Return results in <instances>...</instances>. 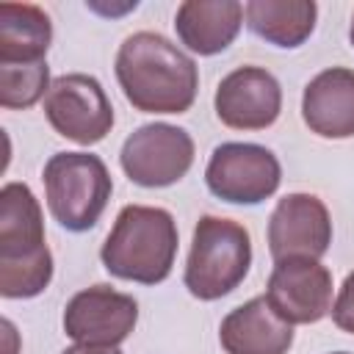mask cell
<instances>
[{"instance_id": "4fadbf2b", "label": "cell", "mask_w": 354, "mask_h": 354, "mask_svg": "<svg viewBox=\"0 0 354 354\" xmlns=\"http://www.w3.org/2000/svg\"><path fill=\"white\" fill-rule=\"evenodd\" d=\"M218 343L227 354H288L293 326L274 313L266 296H254L224 315Z\"/></svg>"}, {"instance_id": "ba28073f", "label": "cell", "mask_w": 354, "mask_h": 354, "mask_svg": "<svg viewBox=\"0 0 354 354\" xmlns=\"http://www.w3.org/2000/svg\"><path fill=\"white\" fill-rule=\"evenodd\" d=\"M122 171L144 188H166L180 183L194 163V138L188 130L166 122L141 124L119 152Z\"/></svg>"}, {"instance_id": "9a60e30c", "label": "cell", "mask_w": 354, "mask_h": 354, "mask_svg": "<svg viewBox=\"0 0 354 354\" xmlns=\"http://www.w3.org/2000/svg\"><path fill=\"white\" fill-rule=\"evenodd\" d=\"M243 25V6L238 0H185L174 14L177 39L196 55H216L227 50Z\"/></svg>"}, {"instance_id": "ac0fdd59", "label": "cell", "mask_w": 354, "mask_h": 354, "mask_svg": "<svg viewBox=\"0 0 354 354\" xmlns=\"http://www.w3.org/2000/svg\"><path fill=\"white\" fill-rule=\"evenodd\" d=\"M50 66L47 61L39 64H19V66H0V105L8 111L30 108L50 91Z\"/></svg>"}, {"instance_id": "e0dca14e", "label": "cell", "mask_w": 354, "mask_h": 354, "mask_svg": "<svg viewBox=\"0 0 354 354\" xmlns=\"http://www.w3.org/2000/svg\"><path fill=\"white\" fill-rule=\"evenodd\" d=\"M318 6L313 0H249L243 19L252 33L274 47H299L315 28Z\"/></svg>"}, {"instance_id": "5bb4252c", "label": "cell", "mask_w": 354, "mask_h": 354, "mask_svg": "<svg viewBox=\"0 0 354 354\" xmlns=\"http://www.w3.org/2000/svg\"><path fill=\"white\" fill-rule=\"evenodd\" d=\"M301 119L321 138L354 136V69L318 72L301 94Z\"/></svg>"}, {"instance_id": "9c48e42d", "label": "cell", "mask_w": 354, "mask_h": 354, "mask_svg": "<svg viewBox=\"0 0 354 354\" xmlns=\"http://www.w3.org/2000/svg\"><path fill=\"white\" fill-rule=\"evenodd\" d=\"M136 321V299L111 285L83 288L64 307V332L83 346H119L130 337Z\"/></svg>"}, {"instance_id": "2e32d148", "label": "cell", "mask_w": 354, "mask_h": 354, "mask_svg": "<svg viewBox=\"0 0 354 354\" xmlns=\"http://www.w3.org/2000/svg\"><path fill=\"white\" fill-rule=\"evenodd\" d=\"M53 41V22L33 3H0V66L39 64Z\"/></svg>"}, {"instance_id": "7a4b0ae2", "label": "cell", "mask_w": 354, "mask_h": 354, "mask_svg": "<svg viewBox=\"0 0 354 354\" xmlns=\"http://www.w3.org/2000/svg\"><path fill=\"white\" fill-rule=\"evenodd\" d=\"M53 279V254L44 243L41 207L25 183L0 191V293L33 299Z\"/></svg>"}, {"instance_id": "52a82bcc", "label": "cell", "mask_w": 354, "mask_h": 354, "mask_svg": "<svg viewBox=\"0 0 354 354\" xmlns=\"http://www.w3.org/2000/svg\"><path fill=\"white\" fill-rule=\"evenodd\" d=\"M44 116L58 136L80 147L102 141L113 127V105L102 83L83 72H69L53 80L44 97Z\"/></svg>"}, {"instance_id": "ffe728a7", "label": "cell", "mask_w": 354, "mask_h": 354, "mask_svg": "<svg viewBox=\"0 0 354 354\" xmlns=\"http://www.w3.org/2000/svg\"><path fill=\"white\" fill-rule=\"evenodd\" d=\"M61 354H122V351L116 346H83V343H77V346L64 348Z\"/></svg>"}, {"instance_id": "8992f818", "label": "cell", "mask_w": 354, "mask_h": 354, "mask_svg": "<svg viewBox=\"0 0 354 354\" xmlns=\"http://www.w3.org/2000/svg\"><path fill=\"white\" fill-rule=\"evenodd\" d=\"M205 183L221 202L260 205L277 194L282 169L271 149L246 141H227L213 149L205 169Z\"/></svg>"}, {"instance_id": "6da1fadb", "label": "cell", "mask_w": 354, "mask_h": 354, "mask_svg": "<svg viewBox=\"0 0 354 354\" xmlns=\"http://www.w3.org/2000/svg\"><path fill=\"white\" fill-rule=\"evenodd\" d=\"M116 80L124 100L141 113H185L199 88L194 58L155 30H138L122 41Z\"/></svg>"}, {"instance_id": "5b68a950", "label": "cell", "mask_w": 354, "mask_h": 354, "mask_svg": "<svg viewBox=\"0 0 354 354\" xmlns=\"http://www.w3.org/2000/svg\"><path fill=\"white\" fill-rule=\"evenodd\" d=\"M41 180L53 218L69 232L91 230L113 191L108 166L91 152H55Z\"/></svg>"}, {"instance_id": "277c9868", "label": "cell", "mask_w": 354, "mask_h": 354, "mask_svg": "<svg viewBox=\"0 0 354 354\" xmlns=\"http://www.w3.org/2000/svg\"><path fill=\"white\" fill-rule=\"evenodd\" d=\"M252 266V238L243 224L202 216L194 227L183 282L194 299L216 301L232 293Z\"/></svg>"}, {"instance_id": "7c38bea8", "label": "cell", "mask_w": 354, "mask_h": 354, "mask_svg": "<svg viewBox=\"0 0 354 354\" xmlns=\"http://www.w3.org/2000/svg\"><path fill=\"white\" fill-rule=\"evenodd\" d=\"M213 108L232 130H266L282 111L279 80L263 66H238L221 77Z\"/></svg>"}, {"instance_id": "3957f363", "label": "cell", "mask_w": 354, "mask_h": 354, "mask_svg": "<svg viewBox=\"0 0 354 354\" xmlns=\"http://www.w3.org/2000/svg\"><path fill=\"white\" fill-rule=\"evenodd\" d=\"M174 254V216L152 205H124L100 249V260L111 277L138 285L163 282L171 274Z\"/></svg>"}, {"instance_id": "30bf717a", "label": "cell", "mask_w": 354, "mask_h": 354, "mask_svg": "<svg viewBox=\"0 0 354 354\" xmlns=\"http://www.w3.org/2000/svg\"><path fill=\"white\" fill-rule=\"evenodd\" d=\"M274 313L293 324H315L332 313V274L310 257L277 260L266 285Z\"/></svg>"}, {"instance_id": "d6986e66", "label": "cell", "mask_w": 354, "mask_h": 354, "mask_svg": "<svg viewBox=\"0 0 354 354\" xmlns=\"http://www.w3.org/2000/svg\"><path fill=\"white\" fill-rule=\"evenodd\" d=\"M332 321L337 329L354 335V271L343 279V285L337 290V299L332 304Z\"/></svg>"}, {"instance_id": "8fae6325", "label": "cell", "mask_w": 354, "mask_h": 354, "mask_svg": "<svg viewBox=\"0 0 354 354\" xmlns=\"http://www.w3.org/2000/svg\"><path fill=\"white\" fill-rule=\"evenodd\" d=\"M332 218L315 194H288L277 202L268 218V252L277 260L310 257L318 260L329 252Z\"/></svg>"}, {"instance_id": "44dd1931", "label": "cell", "mask_w": 354, "mask_h": 354, "mask_svg": "<svg viewBox=\"0 0 354 354\" xmlns=\"http://www.w3.org/2000/svg\"><path fill=\"white\" fill-rule=\"evenodd\" d=\"M348 39H351V47H354V14H351V28H348Z\"/></svg>"}, {"instance_id": "7402d4cb", "label": "cell", "mask_w": 354, "mask_h": 354, "mask_svg": "<svg viewBox=\"0 0 354 354\" xmlns=\"http://www.w3.org/2000/svg\"><path fill=\"white\" fill-rule=\"evenodd\" d=\"M332 354H351V351H332Z\"/></svg>"}]
</instances>
